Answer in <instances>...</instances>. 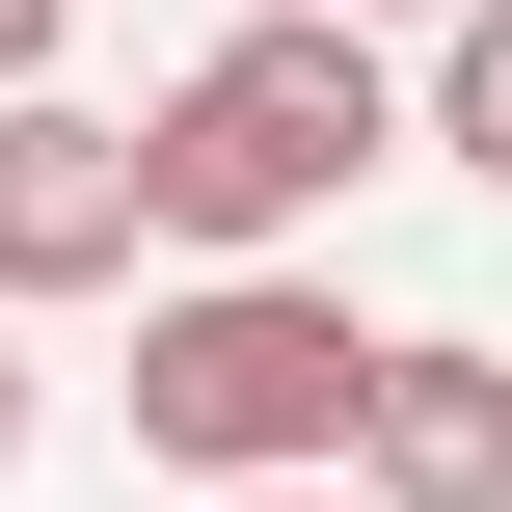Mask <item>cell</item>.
Segmentation results:
<instances>
[{
  "instance_id": "ba28073f",
  "label": "cell",
  "mask_w": 512,
  "mask_h": 512,
  "mask_svg": "<svg viewBox=\"0 0 512 512\" xmlns=\"http://www.w3.org/2000/svg\"><path fill=\"white\" fill-rule=\"evenodd\" d=\"M0 486H27V351H0Z\"/></svg>"
},
{
  "instance_id": "52a82bcc",
  "label": "cell",
  "mask_w": 512,
  "mask_h": 512,
  "mask_svg": "<svg viewBox=\"0 0 512 512\" xmlns=\"http://www.w3.org/2000/svg\"><path fill=\"white\" fill-rule=\"evenodd\" d=\"M324 27H486V0H324Z\"/></svg>"
},
{
  "instance_id": "6da1fadb",
  "label": "cell",
  "mask_w": 512,
  "mask_h": 512,
  "mask_svg": "<svg viewBox=\"0 0 512 512\" xmlns=\"http://www.w3.org/2000/svg\"><path fill=\"white\" fill-rule=\"evenodd\" d=\"M351 162H405V81H378V27H324V0L216 27V54L135 108V216H162L189 270H297V243L351 216Z\"/></svg>"
},
{
  "instance_id": "5b68a950",
  "label": "cell",
  "mask_w": 512,
  "mask_h": 512,
  "mask_svg": "<svg viewBox=\"0 0 512 512\" xmlns=\"http://www.w3.org/2000/svg\"><path fill=\"white\" fill-rule=\"evenodd\" d=\"M432 162L512 189V0H486V27H432Z\"/></svg>"
},
{
  "instance_id": "8992f818",
  "label": "cell",
  "mask_w": 512,
  "mask_h": 512,
  "mask_svg": "<svg viewBox=\"0 0 512 512\" xmlns=\"http://www.w3.org/2000/svg\"><path fill=\"white\" fill-rule=\"evenodd\" d=\"M54 54H81V0H0V108H54Z\"/></svg>"
},
{
  "instance_id": "3957f363",
  "label": "cell",
  "mask_w": 512,
  "mask_h": 512,
  "mask_svg": "<svg viewBox=\"0 0 512 512\" xmlns=\"http://www.w3.org/2000/svg\"><path fill=\"white\" fill-rule=\"evenodd\" d=\"M135 243H162L135 216V135L108 108H0V324L27 297H135Z\"/></svg>"
},
{
  "instance_id": "9c48e42d",
  "label": "cell",
  "mask_w": 512,
  "mask_h": 512,
  "mask_svg": "<svg viewBox=\"0 0 512 512\" xmlns=\"http://www.w3.org/2000/svg\"><path fill=\"white\" fill-rule=\"evenodd\" d=\"M243 512H351V486H243Z\"/></svg>"
},
{
  "instance_id": "7a4b0ae2",
  "label": "cell",
  "mask_w": 512,
  "mask_h": 512,
  "mask_svg": "<svg viewBox=\"0 0 512 512\" xmlns=\"http://www.w3.org/2000/svg\"><path fill=\"white\" fill-rule=\"evenodd\" d=\"M378 351H405V324H351L324 270H189V297H135V459H162L189 512H243V486H351Z\"/></svg>"
},
{
  "instance_id": "277c9868",
  "label": "cell",
  "mask_w": 512,
  "mask_h": 512,
  "mask_svg": "<svg viewBox=\"0 0 512 512\" xmlns=\"http://www.w3.org/2000/svg\"><path fill=\"white\" fill-rule=\"evenodd\" d=\"M351 512H512V351H486V324H405V351H378Z\"/></svg>"
}]
</instances>
